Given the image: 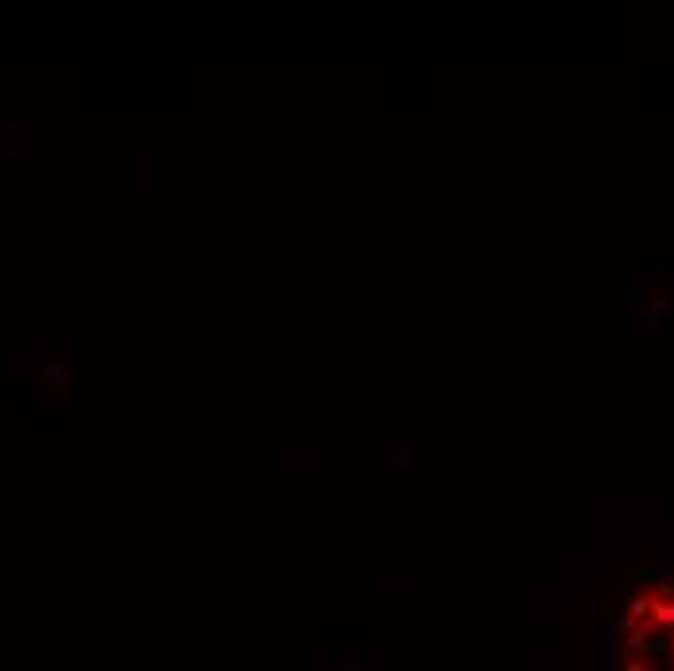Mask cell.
<instances>
[{
  "label": "cell",
  "mask_w": 674,
  "mask_h": 671,
  "mask_svg": "<svg viewBox=\"0 0 674 671\" xmlns=\"http://www.w3.org/2000/svg\"><path fill=\"white\" fill-rule=\"evenodd\" d=\"M35 381L43 384V388H51V392H70L74 388V373H70L66 365H62V361H43V365H39V373H35Z\"/></svg>",
  "instance_id": "6da1fadb"
},
{
  "label": "cell",
  "mask_w": 674,
  "mask_h": 671,
  "mask_svg": "<svg viewBox=\"0 0 674 671\" xmlns=\"http://www.w3.org/2000/svg\"><path fill=\"white\" fill-rule=\"evenodd\" d=\"M407 462H411V450H407V446H399V450L392 454V466H407Z\"/></svg>",
  "instance_id": "7a4b0ae2"
},
{
  "label": "cell",
  "mask_w": 674,
  "mask_h": 671,
  "mask_svg": "<svg viewBox=\"0 0 674 671\" xmlns=\"http://www.w3.org/2000/svg\"><path fill=\"white\" fill-rule=\"evenodd\" d=\"M337 671H361V667H356V663H345V667H337Z\"/></svg>",
  "instance_id": "3957f363"
}]
</instances>
